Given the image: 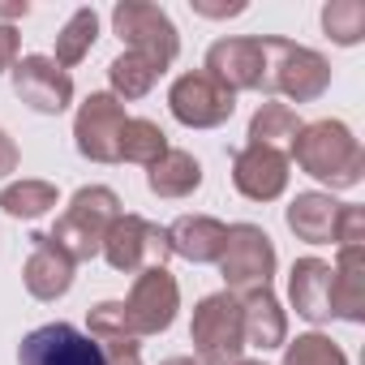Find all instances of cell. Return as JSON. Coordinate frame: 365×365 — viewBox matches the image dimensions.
I'll return each instance as SVG.
<instances>
[{
	"label": "cell",
	"mask_w": 365,
	"mask_h": 365,
	"mask_svg": "<svg viewBox=\"0 0 365 365\" xmlns=\"http://www.w3.org/2000/svg\"><path fill=\"white\" fill-rule=\"evenodd\" d=\"M288 159H297V168L331 190H352L365 176V150L356 142V133L344 120H314L301 125Z\"/></svg>",
	"instance_id": "obj_1"
},
{
	"label": "cell",
	"mask_w": 365,
	"mask_h": 365,
	"mask_svg": "<svg viewBox=\"0 0 365 365\" xmlns=\"http://www.w3.org/2000/svg\"><path fill=\"white\" fill-rule=\"evenodd\" d=\"M331 86V61L305 43L267 35L262 39V95H284L292 103H314Z\"/></svg>",
	"instance_id": "obj_2"
},
{
	"label": "cell",
	"mask_w": 365,
	"mask_h": 365,
	"mask_svg": "<svg viewBox=\"0 0 365 365\" xmlns=\"http://www.w3.org/2000/svg\"><path fill=\"white\" fill-rule=\"evenodd\" d=\"M116 220H120V198H116V190H108V185H82V190L69 198L65 215L56 220V228H52L48 237H52V245H56L61 254H69L73 267H78V262L99 258L103 237H108V228H112Z\"/></svg>",
	"instance_id": "obj_3"
},
{
	"label": "cell",
	"mask_w": 365,
	"mask_h": 365,
	"mask_svg": "<svg viewBox=\"0 0 365 365\" xmlns=\"http://www.w3.org/2000/svg\"><path fill=\"white\" fill-rule=\"evenodd\" d=\"M194 361L198 365H237L245 361V327H241V301L232 292H211L194 305L190 322Z\"/></svg>",
	"instance_id": "obj_4"
},
{
	"label": "cell",
	"mask_w": 365,
	"mask_h": 365,
	"mask_svg": "<svg viewBox=\"0 0 365 365\" xmlns=\"http://www.w3.org/2000/svg\"><path fill=\"white\" fill-rule=\"evenodd\" d=\"M112 31L120 35L125 52H138L146 61H155L159 69H168L180 52V35L172 26V18L150 5V0H120L112 9Z\"/></svg>",
	"instance_id": "obj_5"
},
{
	"label": "cell",
	"mask_w": 365,
	"mask_h": 365,
	"mask_svg": "<svg viewBox=\"0 0 365 365\" xmlns=\"http://www.w3.org/2000/svg\"><path fill=\"white\" fill-rule=\"evenodd\" d=\"M103 262L120 275H142V271H155L172 258V245H168V228L150 224L146 215H125L108 228L103 237Z\"/></svg>",
	"instance_id": "obj_6"
},
{
	"label": "cell",
	"mask_w": 365,
	"mask_h": 365,
	"mask_svg": "<svg viewBox=\"0 0 365 365\" xmlns=\"http://www.w3.org/2000/svg\"><path fill=\"white\" fill-rule=\"evenodd\" d=\"M220 275H224V292L241 297L254 288H271L275 275V241L258 228V224H232L224 237V254H220Z\"/></svg>",
	"instance_id": "obj_7"
},
{
	"label": "cell",
	"mask_w": 365,
	"mask_h": 365,
	"mask_svg": "<svg viewBox=\"0 0 365 365\" xmlns=\"http://www.w3.org/2000/svg\"><path fill=\"white\" fill-rule=\"evenodd\" d=\"M125 103L112 91H95L73 116V146L91 163H120V133H125Z\"/></svg>",
	"instance_id": "obj_8"
},
{
	"label": "cell",
	"mask_w": 365,
	"mask_h": 365,
	"mask_svg": "<svg viewBox=\"0 0 365 365\" xmlns=\"http://www.w3.org/2000/svg\"><path fill=\"white\" fill-rule=\"evenodd\" d=\"M168 108H172V116L185 125V129H220L224 120H232L237 95L228 86H220L211 73L194 69V73H180L172 82Z\"/></svg>",
	"instance_id": "obj_9"
},
{
	"label": "cell",
	"mask_w": 365,
	"mask_h": 365,
	"mask_svg": "<svg viewBox=\"0 0 365 365\" xmlns=\"http://www.w3.org/2000/svg\"><path fill=\"white\" fill-rule=\"evenodd\" d=\"M176 309H180V288H176V279H172L168 267L133 275V288L125 297V318H129V327H133L138 339L163 335L176 322Z\"/></svg>",
	"instance_id": "obj_10"
},
{
	"label": "cell",
	"mask_w": 365,
	"mask_h": 365,
	"mask_svg": "<svg viewBox=\"0 0 365 365\" xmlns=\"http://www.w3.org/2000/svg\"><path fill=\"white\" fill-rule=\"evenodd\" d=\"M18 365H108V356L86 331L69 322H43L31 335H22Z\"/></svg>",
	"instance_id": "obj_11"
},
{
	"label": "cell",
	"mask_w": 365,
	"mask_h": 365,
	"mask_svg": "<svg viewBox=\"0 0 365 365\" xmlns=\"http://www.w3.org/2000/svg\"><path fill=\"white\" fill-rule=\"evenodd\" d=\"M9 73H14V95L39 116H61L73 103V78L52 56H18Z\"/></svg>",
	"instance_id": "obj_12"
},
{
	"label": "cell",
	"mask_w": 365,
	"mask_h": 365,
	"mask_svg": "<svg viewBox=\"0 0 365 365\" xmlns=\"http://www.w3.org/2000/svg\"><path fill=\"white\" fill-rule=\"evenodd\" d=\"M232 185L250 202H275L288 190V159L262 146L232 150Z\"/></svg>",
	"instance_id": "obj_13"
},
{
	"label": "cell",
	"mask_w": 365,
	"mask_h": 365,
	"mask_svg": "<svg viewBox=\"0 0 365 365\" xmlns=\"http://www.w3.org/2000/svg\"><path fill=\"white\" fill-rule=\"evenodd\" d=\"M220 86L237 91H262V39H220L207 48V65Z\"/></svg>",
	"instance_id": "obj_14"
},
{
	"label": "cell",
	"mask_w": 365,
	"mask_h": 365,
	"mask_svg": "<svg viewBox=\"0 0 365 365\" xmlns=\"http://www.w3.org/2000/svg\"><path fill=\"white\" fill-rule=\"evenodd\" d=\"M22 284L35 301H61L73 288V258L52 245L48 232L31 237V254L22 262Z\"/></svg>",
	"instance_id": "obj_15"
},
{
	"label": "cell",
	"mask_w": 365,
	"mask_h": 365,
	"mask_svg": "<svg viewBox=\"0 0 365 365\" xmlns=\"http://www.w3.org/2000/svg\"><path fill=\"white\" fill-rule=\"evenodd\" d=\"M331 318L365 322V245H339L331 267Z\"/></svg>",
	"instance_id": "obj_16"
},
{
	"label": "cell",
	"mask_w": 365,
	"mask_h": 365,
	"mask_svg": "<svg viewBox=\"0 0 365 365\" xmlns=\"http://www.w3.org/2000/svg\"><path fill=\"white\" fill-rule=\"evenodd\" d=\"M339 215H344V202H335L322 190H305V194H297L288 202V228L305 245H335Z\"/></svg>",
	"instance_id": "obj_17"
},
{
	"label": "cell",
	"mask_w": 365,
	"mask_h": 365,
	"mask_svg": "<svg viewBox=\"0 0 365 365\" xmlns=\"http://www.w3.org/2000/svg\"><path fill=\"white\" fill-rule=\"evenodd\" d=\"M241 327H245V348H258V352H271V348H284L288 344V314L279 309L275 292L271 288H254V292H241Z\"/></svg>",
	"instance_id": "obj_18"
},
{
	"label": "cell",
	"mask_w": 365,
	"mask_h": 365,
	"mask_svg": "<svg viewBox=\"0 0 365 365\" xmlns=\"http://www.w3.org/2000/svg\"><path fill=\"white\" fill-rule=\"evenodd\" d=\"M224 237H228V224H220L215 215H180V220L168 224V245H172V254L185 258V262H194V267L220 262Z\"/></svg>",
	"instance_id": "obj_19"
},
{
	"label": "cell",
	"mask_w": 365,
	"mask_h": 365,
	"mask_svg": "<svg viewBox=\"0 0 365 365\" xmlns=\"http://www.w3.org/2000/svg\"><path fill=\"white\" fill-rule=\"evenodd\" d=\"M288 301L305 322H331V262L297 258L288 275Z\"/></svg>",
	"instance_id": "obj_20"
},
{
	"label": "cell",
	"mask_w": 365,
	"mask_h": 365,
	"mask_svg": "<svg viewBox=\"0 0 365 365\" xmlns=\"http://www.w3.org/2000/svg\"><path fill=\"white\" fill-rule=\"evenodd\" d=\"M146 185L155 198H190L198 185H202V163L190 155V150H176L168 146L150 168H146Z\"/></svg>",
	"instance_id": "obj_21"
},
{
	"label": "cell",
	"mask_w": 365,
	"mask_h": 365,
	"mask_svg": "<svg viewBox=\"0 0 365 365\" xmlns=\"http://www.w3.org/2000/svg\"><path fill=\"white\" fill-rule=\"evenodd\" d=\"M86 335L103 348L108 361H116V356H138V352H142V344H138V335H133V327H129V318H125V301H99V305L86 314Z\"/></svg>",
	"instance_id": "obj_22"
},
{
	"label": "cell",
	"mask_w": 365,
	"mask_h": 365,
	"mask_svg": "<svg viewBox=\"0 0 365 365\" xmlns=\"http://www.w3.org/2000/svg\"><path fill=\"white\" fill-rule=\"evenodd\" d=\"M301 125H305V120L297 116V108L271 99V103H262V108L250 116V142H245V146H262V150H275V155L288 159V150H292Z\"/></svg>",
	"instance_id": "obj_23"
},
{
	"label": "cell",
	"mask_w": 365,
	"mask_h": 365,
	"mask_svg": "<svg viewBox=\"0 0 365 365\" xmlns=\"http://www.w3.org/2000/svg\"><path fill=\"white\" fill-rule=\"evenodd\" d=\"M95 39H99V14H95L91 5H82V9H73L69 22L61 26V35H56V56H52V61L69 73L73 65H82V61L91 56Z\"/></svg>",
	"instance_id": "obj_24"
},
{
	"label": "cell",
	"mask_w": 365,
	"mask_h": 365,
	"mask_svg": "<svg viewBox=\"0 0 365 365\" xmlns=\"http://www.w3.org/2000/svg\"><path fill=\"white\" fill-rule=\"evenodd\" d=\"M159 65L155 61H146V56H138V52H120L112 65H108V82H112V95L125 103V99H142V95H150L155 91V82H159Z\"/></svg>",
	"instance_id": "obj_25"
},
{
	"label": "cell",
	"mask_w": 365,
	"mask_h": 365,
	"mask_svg": "<svg viewBox=\"0 0 365 365\" xmlns=\"http://www.w3.org/2000/svg\"><path fill=\"white\" fill-rule=\"evenodd\" d=\"M56 207V185L52 180H14V185L0 190V211L9 220H39Z\"/></svg>",
	"instance_id": "obj_26"
},
{
	"label": "cell",
	"mask_w": 365,
	"mask_h": 365,
	"mask_svg": "<svg viewBox=\"0 0 365 365\" xmlns=\"http://www.w3.org/2000/svg\"><path fill=\"white\" fill-rule=\"evenodd\" d=\"M168 150V133L146 120V116H129L125 120V133H120V163H142L150 168L159 155Z\"/></svg>",
	"instance_id": "obj_27"
},
{
	"label": "cell",
	"mask_w": 365,
	"mask_h": 365,
	"mask_svg": "<svg viewBox=\"0 0 365 365\" xmlns=\"http://www.w3.org/2000/svg\"><path fill=\"white\" fill-rule=\"evenodd\" d=\"M322 31L339 48H356L365 39V5L361 0H331L322 5Z\"/></svg>",
	"instance_id": "obj_28"
},
{
	"label": "cell",
	"mask_w": 365,
	"mask_h": 365,
	"mask_svg": "<svg viewBox=\"0 0 365 365\" xmlns=\"http://www.w3.org/2000/svg\"><path fill=\"white\" fill-rule=\"evenodd\" d=\"M284 365H348V356L331 335L309 331V335H297L292 344H284Z\"/></svg>",
	"instance_id": "obj_29"
},
{
	"label": "cell",
	"mask_w": 365,
	"mask_h": 365,
	"mask_svg": "<svg viewBox=\"0 0 365 365\" xmlns=\"http://www.w3.org/2000/svg\"><path fill=\"white\" fill-rule=\"evenodd\" d=\"M339 245H365V207H352V202H344L335 250H339Z\"/></svg>",
	"instance_id": "obj_30"
},
{
	"label": "cell",
	"mask_w": 365,
	"mask_h": 365,
	"mask_svg": "<svg viewBox=\"0 0 365 365\" xmlns=\"http://www.w3.org/2000/svg\"><path fill=\"white\" fill-rule=\"evenodd\" d=\"M190 9H194L198 18L224 22V18H241V14H245V0H190Z\"/></svg>",
	"instance_id": "obj_31"
},
{
	"label": "cell",
	"mask_w": 365,
	"mask_h": 365,
	"mask_svg": "<svg viewBox=\"0 0 365 365\" xmlns=\"http://www.w3.org/2000/svg\"><path fill=\"white\" fill-rule=\"evenodd\" d=\"M18 48H22L18 31H14V26H0V73L18 65Z\"/></svg>",
	"instance_id": "obj_32"
},
{
	"label": "cell",
	"mask_w": 365,
	"mask_h": 365,
	"mask_svg": "<svg viewBox=\"0 0 365 365\" xmlns=\"http://www.w3.org/2000/svg\"><path fill=\"white\" fill-rule=\"evenodd\" d=\"M18 163H22V155H18V142L0 129V180H5L9 172H18Z\"/></svg>",
	"instance_id": "obj_33"
},
{
	"label": "cell",
	"mask_w": 365,
	"mask_h": 365,
	"mask_svg": "<svg viewBox=\"0 0 365 365\" xmlns=\"http://www.w3.org/2000/svg\"><path fill=\"white\" fill-rule=\"evenodd\" d=\"M26 14H31L26 0H0V26H9V22H18V18H26Z\"/></svg>",
	"instance_id": "obj_34"
},
{
	"label": "cell",
	"mask_w": 365,
	"mask_h": 365,
	"mask_svg": "<svg viewBox=\"0 0 365 365\" xmlns=\"http://www.w3.org/2000/svg\"><path fill=\"white\" fill-rule=\"evenodd\" d=\"M159 365H198L194 356H168V361H159Z\"/></svg>",
	"instance_id": "obj_35"
},
{
	"label": "cell",
	"mask_w": 365,
	"mask_h": 365,
	"mask_svg": "<svg viewBox=\"0 0 365 365\" xmlns=\"http://www.w3.org/2000/svg\"><path fill=\"white\" fill-rule=\"evenodd\" d=\"M108 365H142V356H116V361H108Z\"/></svg>",
	"instance_id": "obj_36"
},
{
	"label": "cell",
	"mask_w": 365,
	"mask_h": 365,
	"mask_svg": "<svg viewBox=\"0 0 365 365\" xmlns=\"http://www.w3.org/2000/svg\"><path fill=\"white\" fill-rule=\"evenodd\" d=\"M237 365H267V361H237Z\"/></svg>",
	"instance_id": "obj_37"
}]
</instances>
